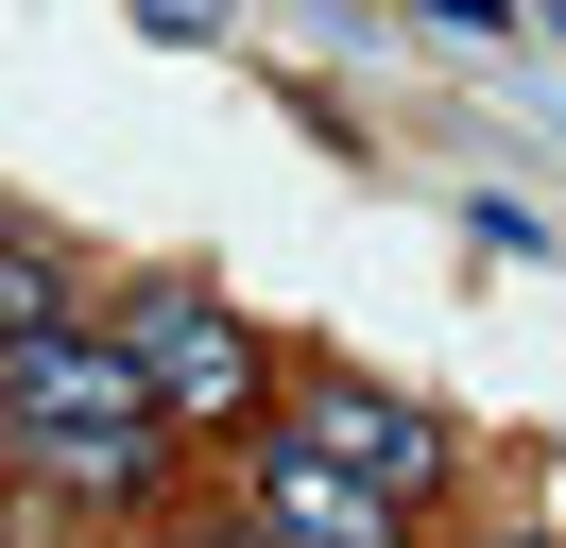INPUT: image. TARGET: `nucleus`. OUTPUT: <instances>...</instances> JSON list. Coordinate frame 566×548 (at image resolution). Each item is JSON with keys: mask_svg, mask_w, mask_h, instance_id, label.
Returning a JSON list of instances; mask_svg holds the SVG:
<instances>
[{"mask_svg": "<svg viewBox=\"0 0 566 548\" xmlns=\"http://www.w3.org/2000/svg\"><path fill=\"white\" fill-rule=\"evenodd\" d=\"M104 342L138 360V394H155V429H172V445H189V429H223V445L275 429V342H258L207 274H138V292L104 308Z\"/></svg>", "mask_w": 566, "mask_h": 548, "instance_id": "2", "label": "nucleus"}, {"mask_svg": "<svg viewBox=\"0 0 566 548\" xmlns=\"http://www.w3.org/2000/svg\"><path fill=\"white\" fill-rule=\"evenodd\" d=\"M275 429L310 445V463H344V479H378L395 514H429V497H447V479H463V429H447V411H429V394H378V377H292V394H275Z\"/></svg>", "mask_w": 566, "mask_h": 548, "instance_id": "3", "label": "nucleus"}, {"mask_svg": "<svg viewBox=\"0 0 566 548\" xmlns=\"http://www.w3.org/2000/svg\"><path fill=\"white\" fill-rule=\"evenodd\" d=\"M172 548H275V531H258V514H189Z\"/></svg>", "mask_w": 566, "mask_h": 548, "instance_id": "6", "label": "nucleus"}, {"mask_svg": "<svg viewBox=\"0 0 566 548\" xmlns=\"http://www.w3.org/2000/svg\"><path fill=\"white\" fill-rule=\"evenodd\" d=\"M52 326H86V292H70V257H52V240H18V223H0V360H18V342H52Z\"/></svg>", "mask_w": 566, "mask_h": 548, "instance_id": "5", "label": "nucleus"}, {"mask_svg": "<svg viewBox=\"0 0 566 548\" xmlns=\"http://www.w3.org/2000/svg\"><path fill=\"white\" fill-rule=\"evenodd\" d=\"M497 548H566V531H497Z\"/></svg>", "mask_w": 566, "mask_h": 548, "instance_id": "7", "label": "nucleus"}, {"mask_svg": "<svg viewBox=\"0 0 566 548\" xmlns=\"http://www.w3.org/2000/svg\"><path fill=\"white\" fill-rule=\"evenodd\" d=\"M0 463L52 479L70 514H138L155 463H172V429H155L138 360H120L104 326H52V342H18V360H0Z\"/></svg>", "mask_w": 566, "mask_h": 548, "instance_id": "1", "label": "nucleus"}, {"mask_svg": "<svg viewBox=\"0 0 566 548\" xmlns=\"http://www.w3.org/2000/svg\"><path fill=\"white\" fill-rule=\"evenodd\" d=\"M241 514L275 548H412V514L378 497V479H344V463H310L292 429H258V463H241Z\"/></svg>", "mask_w": 566, "mask_h": 548, "instance_id": "4", "label": "nucleus"}]
</instances>
